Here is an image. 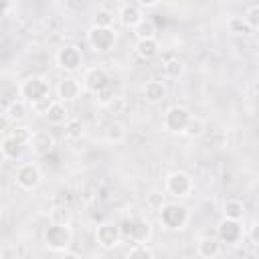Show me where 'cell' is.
Wrapping results in <instances>:
<instances>
[{
    "label": "cell",
    "instance_id": "6da1fadb",
    "mask_svg": "<svg viewBox=\"0 0 259 259\" xmlns=\"http://www.w3.org/2000/svg\"><path fill=\"white\" fill-rule=\"evenodd\" d=\"M158 219L162 223V227L170 229V231H180L186 227L188 219H190V210L186 204L174 200V202H164L158 208Z\"/></svg>",
    "mask_w": 259,
    "mask_h": 259
},
{
    "label": "cell",
    "instance_id": "7a4b0ae2",
    "mask_svg": "<svg viewBox=\"0 0 259 259\" xmlns=\"http://www.w3.org/2000/svg\"><path fill=\"white\" fill-rule=\"evenodd\" d=\"M18 91H20L22 101L34 105V103H38V101L49 99L51 85H49V81H47L45 77L32 75V77H28V79H24V81L20 83V89H18Z\"/></svg>",
    "mask_w": 259,
    "mask_h": 259
},
{
    "label": "cell",
    "instance_id": "3957f363",
    "mask_svg": "<svg viewBox=\"0 0 259 259\" xmlns=\"http://www.w3.org/2000/svg\"><path fill=\"white\" fill-rule=\"evenodd\" d=\"M45 245L51 249V251H67V247L71 245V239H73V233H71V227L69 225H59V223H51L47 229H45Z\"/></svg>",
    "mask_w": 259,
    "mask_h": 259
},
{
    "label": "cell",
    "instance_id": "277c9868",
    "mask_svg": "<svg viewBox=\"0 0 259 259\" xmlns=\"http://www.w3.org/2000/svg\"><path fill=\"white\" fill-rule=\"evenodd\" d=\"M164 188H166V192H168L170 196H174V198H186V196H190V192H192V188H194V182H192V178H190L186 172L174 170V172H170V174L166 176Z\"/></svg>",
    "mask_w": 259,
    "mask_h": 259
},
{
    "label": "cell",
    "instance_id": "5b68a950",
    "mask_svg": "<svg viewBox=\"0 0 259 259\" xmlns=\"http://www.w3.org/2000/svg\"><path fill=\"white\" fill-rule=\"evenodd\" d=\"M190 117H192V113L184 105H172L166 109V113L162 117V127L168 134H182L186 123L190 121Z\"/></svg>",
    "mask_w": 259,
    "mask_h": 259
},
{
    "label": "cell",
    "instance_id": "8992f818",
    "mask_svg": "<svg viewBox=\"0 0 259 259\" xmlns=\"http://www.w3.org/2000/svg\"><path fill=\"white\" fill-rule=\"evenodd\" d=\"M115 30L113 28H99V26H91L87 30V42L95 53H107L113 49L115 45Z\"/></svg>",
    "mask_w": 259,
    "mask_h": 259
},
{
    "label": "cell",
    "instance_id": "52a82bcc",
    "mask_svg": "<svg viewBox=\"0 0 259 259\" xmlns=\"http://www.w3.org/2000/svg\"><path fill=\"white\" fill-rule=\"evenodd\" d=\"M16 184L22 188V190H34L40 180H42V174L38 170V166L34 162H22L18 168H16Z\"/></svg>",
    "mask_w": 259,
    "mask_h": 259
},
{
    "label": "cell",
    "instance_id": "ba28073f",
    "mask_svg": "<svg viewBox=\"0 0 259 259\" xmlns=\"http://www.w3.org/2000/svg\"><path fill=\"white\" fill-rule=\"evenodd\" d=\"M55 61H57V65L63 69V71H77L79 67H81V63H83V55H81V51L75 47V45H65V47H61L59 51H57V55H55Z\"/></svg>",
    "mask_w": 259,
    "mask_h": 259
},
{
    "label": "cell",
    "instance_id": "9c48e42d",
    "mask_svg": "<svg viewBox=\"0 0 259 259\" xmlns=\"http://www.w3.org/2000/svg\"><path fill=\"white\" fill-rule=\"evenodd\" d=\"M109 85H111V83H109V75H107V71L101 69V67H91V69H87L85 75H83V87H85L89 93H93V95H97L101 89H105V87H109Z\"/></svg>",
    "mask_w": 259,
    "mask_h": 259
},
{
    "label": "cell",
    "instance_id": "30bf717a",
    "mask_svg": "<svg viewBox=\"0 0 259 259\" xmlns=\"http://www.w3.org/2000/svg\"><path fill=\"white\" fill-rule=\"evenodd\" d=\"M121 239V231L113 223H101L95 229V241L101 249H113Z\"/></svg>",
    "mask_w": 259,
    "mask_h": 259
},
{
    "label": "cell",
    "instance_id": "8fae6325",
    "mask_svg": "<svg viewBox=\"0 0 259 259\" xmlns=\"http://www.w3.org/2000/svg\"><path fill=\"white\" fill-rule=\"evenodd\" d=\"M219 241L223 243H239L243 237V227L239 221H231V219H223L219 223Z\"/></svg>",
    "mask_w": 259,
    "mask_h": 259
},
{
    "label": "cell",
    "instance_id": "7c38bea8",
    "mask_svg": "<svg viewBox=\"0 0 259 259\" xmlns=\"http://www.w3.org/2000/svg\"><path fill=\"white\" fill-rule=\"evenodd\" d=\"M79 95H81V83L77 79L65 77L63 81H59V85H57V97H59V101L69 103V101H75Z\"/></svg>",
    "mask_w": 259,
    "mask_h": 259
},
{
    "label": "cell",
    "instance_id": "4fadbf2b",
    "mask_svg": "<svg viewBox=\"0 0 259 259\" xmlns=\"http://www.w3.org/2000/svg\"><path fill=\"white\" fill-rule=\"evenodd\" d=\"M132 241H136L138 245H142L144 241H148V237L152 235V225L146 219H136L130 221V227L123 231Z\"/></svg>",
    "mask_w": 259,
    "mask_h": 259
},
{
    "label": "cell",
    "instance_id": "5bb4252c",
    "mask_svg": "<svg viewBox=\"0 0 259 259\" xmlns=\"http://www.w3.org/2000/svg\"><path fill=\"white\" fill-rule=\"evenodd\" d=\"M117 18H119V22L123 24V26H127V28H136L142 20H144V14H142V10L136 6V4H121L119 6V12H117Z\"/></svg>",
    "mask_w": 259,
    "mask_h": 259
},
{
    "label": "cell",
    "instance_id": "9a60e30c",
    "mask_svg": "<svg viewBox=\"0 0 259 259\" xmlns=\"http://www.w3.org/2000/svg\"><path fill=\"white\" fill-rule=\"evenodd\" d=\"M142 93H144V99H146L148 103H160V101H164V99H166L168 89H166L164 81L150 79V81H146V85H144Z\"/></svg>",
    "mask_w": 259,
    "mask_h": 259
},
{
    "label": "cell",
    "instance_id": "2e32d148",
    "mask_svg": "<svg viewBox=\"0 0 259 259\" xmlns=\"http://www.w3.org/2000/svg\"><path fill=\"white\" fill-rule=\"evenodd\" d=\"M55 148V138L49 132H36L30 138V150L34 156H47Z\"/></svg>",
    "mask_w": 259,
    "mask_h": 259
},
{
    "label": "cell",
    "instance_id": "e0dca14e",
    "mask_svg": "<svg viewBox=\"0 0 259 259\" xmlns=\"http://www.w3.org/2000/svg\"><path fill=\"white\" fill-rule=\"evenodd\" d=\"M45 117H47L49 123H53V125L67 123V121H69V107H67V103H63V101H59V99H53L51 105H49V109H47V113H45Z\"/></svg>",
    "mask_w": 259,
    "mask_h": 259
},
{
    "label": "cell",
    "instance_id": "ac0fdd59",
    "mask_svg": "<svg viewBox=\"0 0 259 259\" xmlns=\"http://www.w3.org/2000/svg\"><path fill=\"white\" fill-rule=\"evenodd\" d=\"M134 51H136V55H138L140 59L150 61V59L158 57V53H160V45H158L156 38H138L136 45H134Z\"/></svg>",
    "mask_w": 259,
    "mask_h": 259
},
{
    "label": "cell",
    "instance_id": "d6986e66",
    "mask_svg": "<svg viewBox=\"0 0 259 259\" xmlns=\"http://www.w3.org/2000/svg\"><path fill=\"white\" fill-rule=\"evenodd\" d=\"M196 253L202 259H217L221 255V241L214 237H202L196 243Z\"/></svg>",
    "mask_w": 259,
    "mask_h": 259
},
{
    "label": "cell",
    "instance_id": "ffe728a7",
    "mask_svg": "<svg viewBox=\"0 0 259 259\" xmlns=\"http://www.w3.org/2000/svg\"><path fill=\"white\" fill-rule=\"evenodd\" d=\"M162 73L166 79H178L184 73V63L178 57H166V61L162 63Z\"/></svg>",
    "mask_w": 259,
    "mask_h": 259
},
{
    "label": "cell",
    "instance_id": "44dd1931",
    "mask_svg": "<svg viewBox=\"0 0 259 259\" xmlns=\"http://www.w3.org/2000/svg\"><path fill=\"white\" fill-rule=\"evenodd\" d=\"M0 154H2L6 160H16V158H20V154H22V146L16 144L10 136H6V138L0 140Z\"/></svg>",
    "mask_w": 259,
    "mask_h": 259
},
{
    "label": "cell",
    "instance_id": "7402d4cb",
    "mask_svg": "<svg viewBox=\"0 0 259 259\" xmlns=\"http://www.w3.org/2000/svg\"><path fill=\"white\" fill-rule=\"evenodd\" d=\"M223 212H225V219H231V221H241L243 214H245V204L237 198H231L223 204Z\"/></svg>",
    "mask_w": 259,
    "mask_h": 259
},
{
    "label": "cell",
    "instance_id": "603a6c76",
    "mask_svg": "<svg viewBox=\"0 0 259 259\" xmlns=\"http://www.w3.org/2000/svg\"><path fill=\"white\" fill-rule=\"evenodd\" d=\"M125 136H127V132H125V127L119 123V121H113V123H109L107 125V130H105V140L109 142V144H121L123 140H125Z\"/></svg>",
    "mask_w": 259,
    "mask_h": 259
},
{
    "label": "cell",
    "instance_id": "cb8c5ba5",
    "mask_svg": "<svg viewBox=\"0 0 259 259\" xmlns=\"http://www.w3.org/2000/svg\"><path fill=\"white\" fill-rule=\"evenodd\" d=\"M243 24H245L249 30H257V28H259V4H251V6L245 10Z\"/></svg>",
    "mask_w": 259,
    "mask_h": 259
},
{
    "label": "cell",
    "instance_id": "d4e9b609",
    "mask_svg": "<svg viewBox=\"0 0 259 259\" xmlns=\"http://www.w3.org/2000/svg\"><path fill=\"white\" fill-rule=\"evenodd\" d=\"M113 12H109L107 8H99L93 16V26H99V28H111L113 24Z\"/></svg>",
    "mask_w": 259,
    "mask_h": 259
},
{
    "label": "cell",
    "instance_id": "484cf974",
    "mask_svg": "<svg viewBox=\"0 0 259 259\" xmlns=\"http://www.w3.org/2000/svg\"><path fill=\"white\" fill-rule=\"evenodd\" d=\"M8 136L16 142V144H20V146H26V144H30V138H32V132L26 127V125H18V127H12L10 132H8Z\"/></svg>",
    "mask_w": 259,
    "mask_h": 259
},
{
    "label": "cell",
    "instance_id": "4316f807",
    "mask_svg": "<svg viewBox=\"0 0 259 259\" xmlns=\"http://www.w3.org/2000/svg\"><path fill=\"white\" fill-rule=\"evenodd\" d=\"M6 117L10 121H18V119H24L26 117V105L24 101H12L6 109Z\"/></svg>",
    "mask_w": 259,
    "mask_h": 259
},
{
    "label": "cell",
    "instance_id": "83f0119b",
    "mask_svg": "<svg viewBox=\"0 0 259 259\" xmlns=\"http://www.w3.org/2000/svg\"><path fill=\"white\" fill-rule=\"evenodd\" d=\"M134 30H136L138 38H156V24L152 20H148V18H144Z\"/></svg>",
    "mask_w": 259,
    "mask_h": 259
},
{
    "label": "cell",
    "instance_id": "f1b7e54d",
    "mask_svg": "<svg viewBox=\"0 0 259 259\" xmlns=\"http://www.w3.org/2000/svg\"><path fill=\"white\" fill-rule=\"evenodd\" d=\"M204 132V123H202V119H198V117H190V121L186 123V127H184V136L186 138H198L200 134Z\"/></svg>",
    "mask_w": 259,
    "mask_h": 259
},
{
    "label": "cell",
    "instance_id": "f546056e",
    "mask_svg": "<svg viewBox=\"0 0 259 259\" xmlns=\"http://www.w3.org/2000/svg\"><path fill=\"white\" fill-rule=\"evenodd\" d=\"M51 221L53 223H59V225H69L71 223V212L67 206H55L51 210Z\"/></svg>",
    "mask_w": 259,
    "mask_h": 259
},
{
    "label": "cell",
    "instance_id": "4dcf8cb0",
    "mask_svg": "<svg viewBox=\"0 0 259 259\" xmlns=\"http://www.w3.org/2000/svg\"><path fill=\"white\" fill-rule=\"evenodd\" d=\"M65 136L71 138V140H77L83 136V123L79 119H69L65 123Z\"/></svg>",
    "mask_w": 259,
    "mask_h": 259
},
{
    "label": "cell",
    "instance_id": "1f68e13d",
    "mask_svg": "<svg viewBox=\"0 0 259 259\" xmlns=\"http://www.w3.org/2000/svg\"><path fill=\"white\" fill-rule=\"evenodd\" d=\"M125 259H156V257H154V253L146 245H136V247L130 249Z\"/></svg>",
    "mask_w": 259,
    "mask_h": 259
},
{
    "label": "cell",
    "instance_id": "d6a6232c",
    "mask_svg": "<svg viewBox=\"0 0 259 259\" xmlns=\"http://www.w3.org/2000/svg\"><path fill=\"white\" fill-rule=\"evenodd\" d=\"M113 97H115V91H113V87H111V85H109V87H105V89H101V91L95 95L97 103H99V105H103V107H107V103H109Z\"/></svg>",
    "mask_w": 259,
    "mask_h": 259
},
{
    "label": "cell",
    "instance_id": "836d02e7",
    "mask_svg": "<svg viewBox=\"0 0 259 259\" xmlns=\"http://www.w3.org/2000/svg\"><path fill=\"white\" fill-rule=\"evenodd\" d=\"M107 109L111 111V113H121L123 109H125V101H123V97H113L109 103H107Z\"/></svg>",
    "mask_w": 259,
    "mask_h": 259
},
{
    "label": "cell",
    "instance_id": "e575fe53",
    "mask_svg": "<svg viewBox=\"0 0 259 259\" xmlns=\"http://www.w3.org/2000/svg\"><path fill=\"white\" fill-rule=\"evenodd\" d=\"M51 101H53V99H45V101H38V103H34V105H32V109L45 115V113H47V109H49V105H51Z\"/></svg>",
    "mask_w": 259,
    "mask_h": 259
},
{
    "label": "cell",
    "instance_id": "d590c367",
    "mask_svg": "<svg viewBox=\"0 0 259 259\" xmlns=\"http://www.w3.org/2000/svg\"><path fill=\"white\" fill-rule=\"evenodd\" d=\"M0 132H10V119L0 113Z\"/></svg>",
    "mask_w": 259,
    "mask_h": 259
},
{
    "label": "cell",
    "instance_id": "8d00e7d4",
    "mask_svg": "<svg viewBox=\"0 0 259 259\" xmlns=\"http://www.w3.org/2000/svg\"><path fill=\"white\" fill-rule=\"evenodd\" d=\"M59 259H81V257H79V253H75V251H63Z\"/></svg>",
    "mask_w": 259,
    "mask_h": 259
},
{
    "label": "cell",
    "instance_id": "74e56055",
    "mask_svg": "<svg viewBox=\"0 0 259 259\" xmlns=\"http://www.w3.org/2000/svg\"><path fill=\"white\" fill-rule=\"evenodd\" d=\"M136 6H138V8H146V6H148V8H154V6H158V2H144V0H142V2H136Z\"/></svg>",
    "mask_w": 259,
    "mask_h": 259
}]
</instances>
